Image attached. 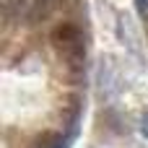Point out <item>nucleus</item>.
Returning <instances> with one entry per match:
<instances>
[{
	"label": "nucleus",
	"instance_id": "1",
	"mask_svg": "<svg viewBox=\"0 0 148 148\" xmlns=\"http://www.w3.org/2000/svg\"><path fill=\"white\" fill-rule=\"evenodd\" d=\"M49 42H52V49L68 60V62H81L83 60V34L75 23H60L52 29L49 34Z\"/></svg>",
	"mask_w": 148,
	"mask_h": 148
},
{
	"label": "nucleus",
	"instance_id": "2",
	"mask_svg": "<svg viewBox=\"0 0 148 148\" xmlns=\"http://www.w3.org/2000/svg\"><path fill=\"white\" fill-rule=\"evenodd\" d=\"M60 5H62V0H34V5H31V10H29V16H26V21H23V23L36 26V23L47 21V18H49Z\"/></svg>",
	"mask_w": 148,
	"mask_h": 148
},
{
	"label": "nucleus",
	"instance_id": "3",
	"mask_svg": "<svg viewBox=\"0 0 148 148\" xmlns=\"http://www.w3.org/2000/svg\"><path fill=\"white\" fill-rule=\"evenodd\" d=\"M70 143H73V138H70V135H62V133L49 130V133L36 135V138H34V143H31V148H70Z\"/></svg>",
	"mask_w": 148,
	"mask_h": 148
},
{
	"label": "nucleus",
	"instance_id": "4",
	"mask_svg": "<svg viewBox=\"0 0 148 148\" xmlns=\"http://www.w3.org/2000/svg\"><path fill=\"white\" fill-rule=\"evenodd\" d=\"M34 0H3V10H5V18L8 16H16L21 21H26L29 10H31Z\"/></svg>",
	"mask_w": 148,
	"mask_h": 148
},
{
	"label": "nucleus",
	"instance_id": "5",
	"mask_svg": "<svg viewBox=\"0 0 148 148\" xmlns=\"http://www.w3.org/2000/svg\"><path fill=\"white\" fill-rule=\"evenodd\" d=\"M135 8L143 18H148V0H135Z\"/></svg>",
	"mask_w": 148,
	"mask_h": 148
},
{
	"label": "nucleus",
	"instance_id": "6",
	"mask_svg": "<svg viewBox=\"0 0 148 148\" xmlns=\"http://www.w3.org/2000/svg\"><path fill=\"white\" fill-rule=\"evenodd\" d=\"M140 130H143V135L148 138V109L143 112V117H140Z\"/></svg>",
	"mask_w": 148,
	"mask_h": 148
}]
</instances>
